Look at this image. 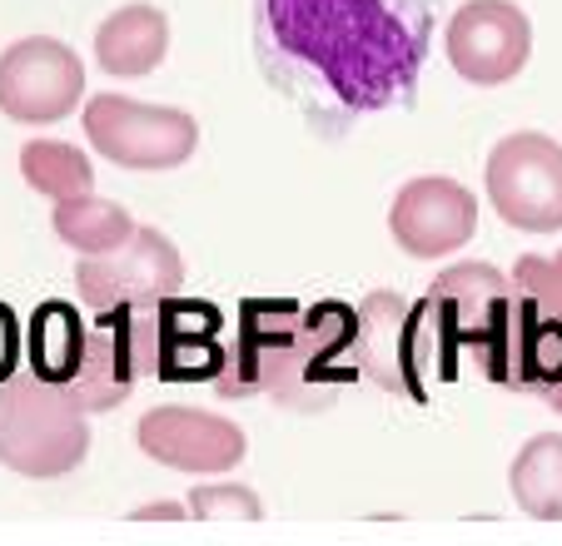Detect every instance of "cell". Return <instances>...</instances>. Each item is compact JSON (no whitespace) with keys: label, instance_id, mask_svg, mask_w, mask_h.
Segmentation results:
<instances>
[{"label":"cell","instance_id":"cell-1","mask_svg":"<svg viewBox=\"0 0 562 546\" xmlns=\"http://www.w3.org/2000/svg\"><path fill=\"white\" fill-rule=\"evenodd\" d=\"M259 35L344 115L414 95L428 50V0H259Z\"/></svg>","mask_w":562,"mask_h":546},{"label":"cell","instance_id":"cell-2","mask_svg":"<svg viewBox=\"0 0 562 546\" xmlns=\"http://www.w3.org/2000/svg\"><path fill=\"white\" fill-rule=\"evenodd\" d=\"M359 343V308L324 298V304H294V298H249L239 308V338L229 348L214 393L220 398H274L289 412L334 408L339 388L359 383L353 368Z\"/></svg>","mask_w":562,"mask_h":546},{"label":"cell","instance_id":"cell-3","mask_svg":"<svg viewBox=\"0 0 562 546\" xmlns=\"http://www.w3.org/2000/svg\"><path fill=\"white\" fill-rule=\"evenodd\" d=\"M513 314H518L513 273L493 269V263H458V269L438 273V284L408 308V333H404L408 398L428 402L434 383H453L463 353L483 368L488 383L508 388Z\"/></svg>","mask_w":562,"mask_h":546},{"label":"cell","instance_id":"cell-4","mask_svg":"<svg viewBox=\"0 0 562 546\" xmlns=\"http://www.w3.org/2000/svg\"><path fill=\"white\" fill-rule=\"evenodd\" d=\"M90 457V412L31 368L0 383V467L50 482Z\"/></svg>","mask_w":562,"mask_h":546},{"label":"cell","instance_id":"cell-5","mask_svg":"<svg viewBox=\"0 0 562 546\" xmlns=\"http://www.w3.org/2000/svg\"><path fill=\"white\" fill-rule=\"evenodd\" d=\"M86 139L95 155L120 169H180L200 149V120L175 105H145L130 95H90L86 100Z\"/></svg>","mask_w":562,"mask_h":546},{"label":"cell","instance_id":"cell-6","mask_svg":"<svg viewBox=\"0 0 562 546\" xmlns=\"http://www.w3.org/2000/svg\"><path fill=\"white\" fill-rule=\"evenodd\" d=\"M488 204L518 234H558L562 229V145L538 129L503 135L483 169Z\"/></svg>","mask_w":562,"mask_h":546},{"label":"cell","instance_id":"cell-7","mask_svg":"<svg viewBox=\"0 0 562 546\" xmlns=\"http://www.w3.org/2000/svg\"><path fill=\"white\" fill-rule=\"evenodd\" d=\"M75 288H80V304H86L90 314H110V308H159L184 294V259L170 243V234L139 224L125 249L105 253V259L75 263Z\"/></svg>","mask_w":562,"mask_h":546},{"label":"cell","instance_id":"cell-8","mask_svg":"<svg viewBox=\"0 0 562 546\" xmlns=\"http://www.w3.org/2000/svg\"><path fill=\"white\" fill-rule=\"evenodd\" d=\"M86 95V65L55 35H21L0 50V115L15 125H55Z\"/></svg>","mask_w":562,"mask_h":546},{"label":"cell","instance_id":"cell-9","mask_svg":"<svg viewBox=\"0 0 562 546\" xmlns=\"http://www.w3.org/2000/svg\"><path fill=\"white\" fill-rule=\"evenodd\" d=\"M145 378H155V333L149 308H110L90 318V353L80 378L70 383V402L80 412H110Z\"/></svg>","mask_w":562,"mask_h":546},{"label":"cell","instance_id":"cell-10","mask_svg":"<svg viewBox=\"0 0 562 546\" xmlns=\"http://www.w3.org/2000/svg\"><path fill=\"white\" fill-rule=\"evenodd\" d=\"M448 65L477 90H498L518 80L532 55V21L513 0H468L443 31Z\"/></svg>","mask_w":562,"mask_h":546},{"label":"cell","instance_id":"cell-11","mask_svg":"<svg viewBox=\"0 0 562 546\" xmlns=\"http://www.w3.org/2000/svg\"><path fill=\"white\" fill-rule=\"evenodd\" d=\"M135 437L149 463L170 467V473H190V477L234 473L249 452V437L239 432V422L220 418V412H204V408H184V402L149 408L139 418Z\"/></svg>","mask_w":562,"mask_h":546},{"label":"cell","instance_id":"cell-12","mask_svg":"<svg viewBox=\"0 0 562 546\" xmlns=\"http://www.w3.org/2000/svg\"><path fill=\"white\" fill-rule=\"evenodd\" d=\"M389 234L408 259L458 253L477 234V194L448 174H418L393 194Z\"/></svg>","mask_w":562,"mask_h":546},{"label":"cell","instance_id":"cell-13","mask_svg":"<svg viewBox=\"0 0 562 546\" xmlns=\"http://www.w3.org/2000/svg\"><path fill=\"white\" fill-rule=\"evenodd\" d=\"M224 314L200 298H170L149 308L155 333V378L159 383H220L229 348H220Z\"/></svg>","mask_w":562,"mask_h":546},{"label":"cell","instance_id":"cell-14","mask_svg":"<svg viewBox=\"0 0 562 546\" xmlns=\"http://www.w3.org/2000/svg\"><path fill=\"white\" fill-rule=\"evenodd\" d=\"M170 55V15L149 5V0H130L120 11H110L95 31V60L105 75L120 80H145L165 65Z\"/></svg>","mask_w":562,"mask_h":546},{"label":"cell","instance_id":"cell-15","mask_svg":"<svg viewBox=\"0 0 562 546\" xmlns=\"http://www.w3.org/2000/svg\"><path fill=\"white\" fill-rule=\"evenodd\" d=\"M508 388L532 393L562 412V318L538 308L532 298L518 294V314H513V363H508Z\"/></svg>","mask_w":562,"mask_h":546},{"label":"cell","instance_id":"cell-16","mask_svg":"<svg viewBox=\"0 0 562 546\" xmlns=\"http://www.w3.org/2000/svg\"><path fill=\"white\" fill-rule=\"evenodd\" d=\"M86 353H90V323L80 318V308L65 304V298L35 304L31 323H25V363H31L35 378L70 388L80 378V368H86Z\"/></svg>","mask_w":562,"mask_h":546},{"label":"cell","instance_id":"cell-17","mask_svg":"<svg viewBox=\"0 0 562 546\" xmlns=\"http://www.w3.org/2000/svg\"><path fill=\"white\" fill-rule=\"evenodd\" d=\"M404 333H408V304L398 294H369L359 304V343H353V368L359 378L379 383L383 393L408 398V368H404Z\"/></svg>","mask_w":562,"mask_h":546},{"label":"cell","instance_id":"cell-18","mask_svg":"<svg viewBox=\"0 0 562 546\" xmlns=\"http://www.w3.org/2000/svg\"><path fill=\"white\" fill-rule=\"evenodd\" d=\"M508 492L532 522H562V432H538L508 467Z\"/></svg>","mask_w":562,"mask_h":546},{"label":"cell","instance_id":"cell-19","mask_svg":"<svg viewBox=\"0 0 562 546\" xmlns=\"http://www.w3.org/2000/svg\"><path fill=\"white\" fill-rule=\"evenodd\" d=\"M50 229L60 234V243H70L80 259H105V253L125 249V243L135 239L139 224L130 219L125 204L100 200V194H86V200L55 204Z\"/></svg>","mask_w":562,"mask_h":546},{"label":"cell","instance_id":"cell-20","mask_svg":"<svg viewBox=\"0 0 562 546\" xmlns=\"http://www.w3.org/2000/svg\"><path fill=\"white\" fill-rule=\"evenodd\" d=\"M21 174L35 194H45L55 204L95 194V164H90V155H80L65 139H31V145H21Z\"/></svg>","mask_w":562,"mask_h":546},{"label":"cell","instance_id":"cell-21","mask_svg":"<svg viewBox=\"0 0 562 546\" xmlns=\"http://www.w3.org/2000/svg\"><path fill=\"white\" fill-rule=\"evenodd\" d=\"M184 507H190V516H200V522H259V516H265L259 492H249V487H239V482H194Z\"/></svg>","mask_w":562,"mask_h":546},{"label":"cell","instance_id":"cell-22","mask_svg":"<svg viewBox=\"0 0 562 546\" xmlns=\"http://www.w3.org/2000/svg\"><path fill=\"white\" fill-rule=\"evenodd\" d=\"M513 284L522 298L562 314V249L558 253H522L518 269H513Z\"/></svg>","mask_w":562,"mask_h":546},{"label":"cell","instance_id":"cell-23","mask_svg":"<svg viewBox=\"0 0 562 546\" xmlns=\"http://www.w3.org/2000/svg\"><path fill=\"white\" fill-rule=\"evenodd\" d=\"M21 357H25L21 318H15V308L0 298V383H11L15 373H21Z\"/></svg>","mask_w":562,"mask_h":546},{"label":"cell","instance_id":"cell-24","mask_svg":"<svg viewBox=\"0 0 562 546\" xmlns=\"http://www.w3.org/2000/svg\"><path fill=\"white\" fill-rule=\"evenodd\" d=\"M135 522H180V516H190V507H180V502H149V507H139V512H130Z\"/></svg>","mask_w":562,"mask_h":546}]
</instances>
